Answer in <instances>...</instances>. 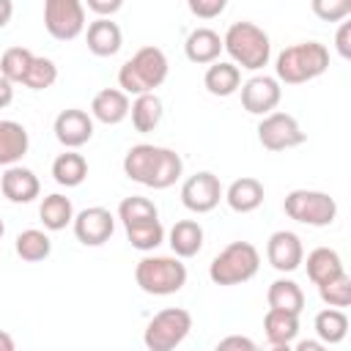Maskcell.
I'll use <instances>...</instances> for the list:
<instances>
[{
	"label": "cell",
	"mask_w": 351,
	"mask_h": 351,
	"mask_svg": "<svg viewBox=\"0 0 351 351\" xmlns=\"http://www.w3.org/2000/svg\"><path fill=\"white\" fill-rule=\"evenodd\" d=\"M123 173H126V178H132L148 189H167L181 178L184 159L173 148L140 143V145H132L126 151Z\"/></svg>",
	"instance_id": "cell-1"
},
{
	"label": "cell",
	"mask_w": 351,
	"mask_h": 351,
	"mask_svg": "<svg viewBox=\"0 0 351 351\" xmlns=\"http://www.w3.org/2000/svg\"><path fill=\"white\" fill-rule=\"evenodd\" d=\"M326 69H329V49L318 41L291 44L277 55V63H274L277 82H285V85L310 82V80L321 77Z\"/></svg>",
	"instance_id": "cell-2"
},
{
	"label": "cell",
	"mask_w": 351,
	"mask_h": 351,
	"mask_svg": "<svg viewBox=\"0 0 351 351\" xmlns=\"http://www.w3.org/2000/svg\"><path fill=\"white\" fill-rule=\"evenodd\" d=\"M222 49L230 55V63L247 71L263 69L271 58V41L255 22H233L222 36Z\"/></svg>",
	"instance_id": "cell-3"
},
{
	"label": "cell",
	"mask_w": 351,
	"mask_h": 351,
	"mask_svg": "<svg viewBox=\"0 0 351 351\" xmlns=\"http://www.w3.org/2000/svg\"><path fill=\"white\" fill-rule=\"evenodd\" d=\"M170 63L167 55L159 47H140L118 71V85L123 93L140 96V93H151L154 88H159L167 80Z\"/></svg>",
	"instance_id": "cell-4"
},
{
	"label": "cell",
	"mask_w": 351,
	"mask_h": 351,
	"mask_svg": "<svg viewBox=\"0 0 351 351\" xmlns=\"http://www.w3.org/2000/svg\"><path fill=\"white\" fill-rule=\"evenodd\" d=\"M261 269V252L250 241H230L222 252L214 255L208 277L214 285H241L252 280Z\"/></svg>",
	"instance_id": "cell-5"
},
{
	"label": "cell",
	"mask_w": 351,
	"mask_h": 351,
	"mask_svg": "<svg viewBox=\"0 0 351 351\" xmlns=\"http://www.w3.org/2000/svg\"><path fill=\"white\" fill-rule=\"evenodd\" d=\"M134 280L151 296H170L186 285V266L178 258L148 255L134 266Z\"/></svg>",
	"instance_id": "cell-6"
},
{
	"label": "cell",
	"mask_w": 351,
	"mask_h": 351,
	"mask_svg": "<svg viewBox=\"0 0 351 351\" xmlns=\"http://www.w3.org/2000/svg\"><path fill=\"white\" fill-rule=\"evenodd\" d=\"M282 211L293 222H302L310 228H326L337 217V203H335V197H329L326 192H318V189H293L285 195Z\"/></svg>",
	"instance_id": "cell-7"
},
{
	"label": "cell",
	"mask_w": 351,
	"mask_h": 351,
	"mask_svg": "<svg viewBox=\"0 0 351 351\" xmlns=\"http://www.w3.org/2000/svg\"><path fill=\"white\" fill-rule=\"evenodd\" d=\"M189 329H192V315L184 307H167L148 321L143 343L151 351H173L176 346L184 343Z\"/></svg>",
	"instance_id": "cell-8"
},
{
	"label": "cell",
	"mask_w": 351,
	"mask_h": 351,
	"mask_svg": "<svg viewBox=\"0 0 351 351\" xmlns=\"http://www.w3.org/2000/svg\"><path fill=\"white\" fill-rule=\"evenodd\" d=\"M44 27L58 41H71L85 30L82 0H44Z\"/></svg>",
	"instance_id": "cell-9"
},
{
	"label": "cell",
	"mask_w": 351,
	"mask_h": 351,
	"mask_svg": "<svg viewBox=\"0 0 351 351\" xmlns=\"http://www.w3.org/2000/svg\"><path fill=\"white\" fill-rule=\"evenodd\" d=\"M307 140V134L302 132L299 121L288 112H266L258 123V143L266 151H288L296 148Z\"/></svg>",
	"instance_id": "cell-10"
},
{
	"label": "cell",
	"mask_w": 351,
	"mask_h": 351,
	"mask_svg": "<svg viewBox=\"0 0 351 351\" xmlns=\"http://www.w3.org/2000/svg\"><path fill=\"white\" fill-rule=\"evenodd\" d=\"M222 200V184L214 173L208 170H200L195 176H189L181 186V203L195 211V214H208L219 206Z\"/></svg>",
	"instance_id": "cell-11"
},
{
	"label": "cell",
	"mask_w": 351,
	"mask_h": 351,
	"mask_svg": "<svg viewBox=\"0 0 351 351\" xmlns=\"http://www.w3.org/2000/svg\"><path fill=\"white\" fill-rule=\"evenodd\" d=\"M71 225H74L77 241L85 244V247H101V244L110 241V236L115 233V217H112L104 206L82 208L80 214H74Z\"/></svg>",
	"instance_id": "cell-12"
},
{
	"label": "cell",
	"mask_w": 351,
	"mask_h": 351,
	"mask_svg": "<svg viewBox=\"0 0 351 351\" xmlns=\"http://www.w3.org/2000/svg\"><path fill=\"white\" fill-rule=\"evenodd\" d=\"M282 99V88L277 82V77H266V74H258V77H250L244 85H241V107L252 115H266L271 112Z\"/></svg>",
	"instance_id": "cell-13"
},
{
	"label": "cell",
	"mask_w": 351,
	"mask_h": 351,
	"mask_svg": "<svg viewBox=\"0 0 351 351\" xmlns=\"http://www.w3.org/2000/svg\"><path fill=\"white\" fill-rule=\"evenodd\" d=\"M52 132L63 148H82L93 137V115H88L85 110H77V107L63 110V112H58Z\"/></svg>",
	"instance_id": "cell-14"
},
{
	"label": "cell",
	"mask_w": 351,
	"mask_h": 351,
	"mask_svg": "<svg viewBox=\"0 0 351 351\" xmlns=\"http://www.w3.org/2000/svg\"><path fill=\"white\" fill-rule=\"evenodd\" d=\"M266 258L277 271H296L304 261L302 239L291 230H274L266 241Z\"/></svg>",
	"instance_id": "cell-15"
},
{
	"label": "cell",
	"mask_w": 351,
	"mask_h": 351,
	"mask_svg": "<svg viewBox=\"0 0 351 351\" xmlns=\"http://www.w3.org/2000/svg\"><path fill=\"white\" fill-rule=\"evenodd\" d=\"M0 192H3L11 203H30V200L38 197L41 184H38V176H36L30 167L8 165L5 173L0 176Z\"/></svg>",
	"instance_id": "cell-16"
},
{
	"label": "cell",
	"mask_w": 351,
	"mask_h": 351,
	"mask_svg": "<svg viewBox=\"0 0 351 351\" xmlns=\"http://www.w3.org/2000/svg\"><path fill=\"white\" fill-rule=\"evenodd\" d=\"M85 41L96 58H112L123 44V33L115 22H110V16H99L96 22L88 25Z\"/></svg>",
	"instance_id": "cell-17"
},
{
	"label": "cell",
	"mask_w": 351,
	"mask_h": 351,
	"mask_svg": "<svg viewBox=\"0 0 351 351\" xmlns=\"http://www.w3.org/2000/svg\"><path fill=\"white\" fill-rule=\"evenodd\" d=\"M129 93H123L121 88H104L93 96L90 101V115L107 126H115L121 123L126 115H129Z\"/></svg>",
	"instance_id": "cell-18"
},
{
	"label": "cell",
	"mask_w": 351,
	"mask_h": 351,
	"mask_svg": "<svg viewBox=\"0 0 351 351\" xmlns=\"http://www.w3.org/2000/svg\"><path fill=\"white\" fill-rule=\"evenodd\" d=\"M222 197L228 200V206H230L236 214H250V211H255V208L263 203L266 192H263V184H261L258 178L241 176V178H236V181L222 192Z\"/></svg>",
	"instance_id": "cell-19"
},
{
	"label": "cell",
	"mask_w": 351,
	"mask_h": 351,
	"mask_svg": "<svg viewBox=\"0 0 351 351\" xmlns=\"http://www.w3.org/2000/svg\"><path fill=\"white\" fill-rule=\"evenodd\" d=\"M184 52L197 66L214 63L219 58V52H222V36L217 30H211V27H195L184 41Z\"/></svg>",
	"instance_id": "cell-20"
},
{
	"label": "cell",
	"mask_w": 351,
	"mask_h": 351,
	"mask_svg": "<svg viewBox=\"0 0 351 351\" xmlns=\"http://www.w3.org/2000/svg\"><path fill=\"white\" fill-rule=\"evenodd\" d=\"M203 85L211 96H233L241 88V69L228 60H214L203 74Z\"/></svg>",
	"instance_id": "cell-21"
},
{
	"label": "cell",
	"mask_w": 351,
	"mask_h": 351,
	"mask_svg": "<svg viewBox=\"0 0 351 351\" xmlns=\"http://www.w3.org/2000/svg\"><path fill=\"white\" fill-rule=\"evenodd\" d=\"M263 332H266V340L274 348H288L299 335V315L288 313V310L269 307V313L263 318Z\"/></svg>",
	"instance_id": "cell-22"
},
{
	"label": "cell",
	"mask_w": 351,
	"mask_h": 351,
	"mask_svg": "<svg viewBox=\"0 0 351 351\" xmlns=\"http://www.w3.org/2000/svg\"><path fill=\"white\" fill-rule=\"evenodd\" d=\"M30 148L27 129L16 121H0V167L16 165Z\"/></svg>",
	"instance_id": "cell-23"
},
{
	"label": "cell",
	"mask_w": 351,
	"mask_h": 351,
	"mask_svg": "<svg viewBox=\"0 0 351 351\" xmlns=\"http://www.w3.org/2000/svg\"><path fill=\"white\" fill-rule=\"evenodd\" d=\"M167 244L176 252V258H195L203 250V228H200V222H195V219H178L170 228Z\"/></svg>",
	"instance_id": "cell-24"
},
{
	"label": "cell",
	"mask_w": 351,
	"mask_h": 351,
	"mask_svg": "<svg viewBox=\"0 0 351 351\" xmlns=\"http://www.w3.org/2000/svg\"><path fill=\"white\" fill-rule=\"evenodd\" d=\"M129 112H132V126H134L140 134H148V132H154V129L159 126V121H162V99H159L154 90H151V93H140V96H134Z\"/></svg>",
	"instance_id": "cell-25"
},
{
	"label": "cell",
	"mask_w": 351,
	"mask_h": 351,
	"mask_svg": "<svg viewBox=\"0 0 351 351\" xmlns=\"http://www.w3.org/2000/svg\"><path fill=\"white\" fill-rule=\"evenodd\" d=\"M52 178L60 186H80L88 178V162L82 154H77L74 148H69L66 154H58L52 162Z\"/></svg>",
	"instance_id": "cell-26"
},
{
	"label": "cell",
	"mask_w": 351,
	"mask_h": 351,
	"mask_svg": "<svg viewBox=\"0 0 351 351\" xmlns=\"http://www.w3.org/2000/svg\"><path fill=\"white\" fill-rule=\"evenodd\" d=\"M343 261L335 250L329 247H315L310 255H307V277L315 282V285H324L329 280H335L337 274H343Z\"/></svg>",
	"instance_id": "cell-27"
},
{
	"label": "cell",
	"mask_w": 351,
	"mask_h": 351,
	"mask_svg": "<svg viewBox=\"0 0 351 351\" xmlns=\"http://www.w3.org/2000/svg\"><path fill=\"white\" fill-rule=\"evenodd\" d=\"M38 217H41V222H44L47 230H63V228L71 225V219H74V206H71V200H69L66 195L52 192V195H47V197L41 200Z\"/></svg>",
	"instance_id": "cell-28"
},
{
	"label": "cell",
	"mask_w": 351,
	"mask_h": 351,
	"mask_svg": "<svg viewBox=\"0 0 351 351\" xmlns=\"http://www.w3.org/2000/svg\"><path fill=\"white\" fill-rule=\"evenodd\" d=\"M266 302L274 310H288V313H296V315L304 310V293H302V288L293 280H285V277H280V280H274L269 285Z\"/></svg>",
	"instance_id": "cell-29"
},
{
	"label": "cell",
	"mask_w": 351,
	"mask_h": 351,
	"mask_svg": "<svg viewBox=\"0 0 351 351\" xmlns=\"http://www.w3.org/2000/svg\"><path fill=\"white\" fill-rule=\"evenodd\" d=\"M123 228H126L129 244L134 250H140V252H151L165 241V228H162L159 217L140 219V222H132V225H123Z\"/></svg>",
	"instance_id": "cell-30"
},
{
	"label": "cell",
	"mask_w": 351,
	"mask_h": 351,
	"mask_svg": "<svg viewBox=\"0 0 351 351\" xmlns=\"http://www.w3.org/2000/svg\"><path fill=\"white\" fill-rule=\"evenodd\" d=\"M315 335L324 346H335L348 335V315L340 307H326L315 315Z\"/></svg>",
	"instance_id": "cell-31"
},
{
	"label": "cell",
	"mask_w": 351,
	"mask_h": 351,
	"mask_svg": "<svg viewBox=\"0 0 351 351\" xmlns=\"http://www.w3.org/2000/svg\"><path fill=\"white\" fill-rule=\"evenodd\" d=\"M14 250H16V255H19L22 261H27V263H38V261L49 258V252H52V241H49V236H47L44 230H38V228H27V230H22V233L16 236Z\"/></svg>",
	"instance_id": "cell-32"
},
{
	"label": "cell",
	"mask_w": 351,
	"mask_h": 351,
	"mask_svg": "<svg viewBox=\"0 0 351 351\" xmlns=\"http://www.w3.org/2000/svg\"><path fill=\"white\" fill-rule=\"evenodd\" d=\"M30 60H33V52L25 49V47H8L3 55H0V74L8 80V82H22L27 69H30Z\"/></svg>",
	"instance_id": "cell-33"
},
{
	"label": "cell",
	"mask_w": 351,
	"mask_h": 351,
	"mask_svg": "<svg viewBox=\"0 0 351 351\" xmlns=\"http://www.w3.org/2000/svg\"><path fill=\"white\" fill-rule=\"evenodd\" d=\"M58 80V66L49 60V58H41V55H33L30 60V69L22 80V85H27L30 90H47L52 88Z\"/></svg>",
	"instance_id": "cell-34"
},
{
	"label": "cell",
	"mask_w": 351,
	"mask_h": 351,
	"mask_svg": "<svg viewBox=\"0 0 351 351\" xmlns=\"http://www.w3.org/2000/svg\"><path fill=\"white\" fill-rule=\"evenodd\" d=\"M151 217H159L154 200L143 197V195H132V197H123L121 206H118V219L123 225H132V222H140V219H151Z\"/></svg>",
	"instance_id": "cell-35"
},
{
	"label": "cell",
	"mask_w": 351,
	"mask_h": 351,
	"mask_svg": "<svg viewBox=\"0 0 351 351\" xmlns=\"http://www.w3.org/2000/svg\"><path fill=\"white\" fill-rule=\"evenodd\" d=\"M318 296H321L324 304H329V307H340V310L348 307V304H351V277L343 271V274H337L335 280L318 285Z\"/></svg>",
	"instance_id": "cell-36"
},
{
	"label": "cell",
	"mask_w": 351,
	"mask_h": 351,
	"mask_svg": "<svg viewBox=\"0 0 351 351\" xmlns=\"http://www.w3.org/2000/svg\"><path fill=\"white\" fill-rule=\"evenodd\" d=\"M310 8L321 22H343L351 14V0H310Z\"/></svg>",
	"instance_id": "cell-37"
},
{
	"label": "cell",
	"mask_w": 351,
	"mask_h": 351,
	"mask_svg": "<svg viewBox=\"0 0 351 351\" xmlns=\"http://www.w3.org/2000/svg\"><path fill=\"white\" fill-rule=\"evenodd\" d=\"M186 5L197 19H214L225 11L228 0H186Z\"/></svg>",
	"instance_id": "cell-38"
},
{
	"label": "cell",
	"mask_w": 351,
	"mask_h": 351,
	"mask_svg": "<svg viewBox=\"0 0 351 351\" xmlns=\"http://www.w3.org/2000/svg\"><path fill=\"white\" fill-rule=\"evenodd\" d=\"M85 3H88V8H90L93 14H99V16H112V14H118L121 5H123V0H85Z\"/></svg>",
	"instance_id": "cell-39"
},
{
	"label": "cell",
	"mask_w": 351,
	"mask_h": 351,
	"mask_svg": "<svg viewBox=\"0 0 351 351\" xmlns=\"http://www.w3.org/2000/svg\"><path fill=\"white\" fill-rule=\"evenodd\" d=\"M335 44H337V52L340 58H351V22H343L337 36H335Z\"/></svg>",
	"instance_id": "cell-40"
},
{
	"label": "cell",
	"mask_w": 351,
	"mask_h": 351,
	"mask_svg": "<svg viewBox=\"0 0 351 351\" xmlns=\"http://www.w3.org/2000/svg\"><path fill=\"white\" fill-rule=\"evenodd\" d=\"M217 348H219V351H228V348H244V351H255V343H252L250 337H241V335H230V337L219 340V343H217Z\"/></svg>",
	"instance_id": "cell-41"
},
{
	"label": "cell",
	"mask_w": 351,
	"mask_h": 351,
	"mask_svg": "<svg viewBox=\"0 0 351 351\" xmlns=\"http://www.w3.org/2000/svg\"><path fill=\"white\" fill-rule=\"evenodd\" d=\"M11 85H14V82H8V80L0 74V110L8 107L11 99H14V88H11Z\"/></svg>",
	"instance_id": "cell-42"
},
{
	"label": "cell",
	"mask_w": 351,
	"mask_h": 351,
	"mask_svg": "<svg viewBox=\"0 0 351 351\" xmlns=\"http://www.w3.org/2000/svg\"><path fill=\"white\" fill-rule=\"evenodd\" d=\"M11 16H14V3L11 0H0V30L11 22Z\"/></svg>",
	"instance_id": "cell-43"
},
{
	"label": "cell",
	"mask_w": 351,
	"mask_h": 351,
	"mask_svg": "<svg viewBox=\"0 0 351 351\" xmlns=\"http://www.w3.org/2000/svg\"><path fill=\"white\" fill-rule=\"evenodd\" d=\"M296 348H299V351H321L324 343H321V340H302Z\"/></svg>",
	"instance_id": "cell-44"
},
{
	"label": "cell",
	"mask_w": 351,
	"mask_h": 351,
	"mask_svg": "<svg viewBox=\"0 0 351 351\" xmlns=\"http://www.w3.org/2000/svg\"><path fill=\"white\" fill-rule=\"evenodd\" d=\"M0 351H14V337L8 332H0Z\"/></svg>",
	"instance_id": "cell-45"
},
{
	"label": "cell",
	"mask_w": 351,
	"mask_h": 351,
	"mask_svg": "<svg viewBox=\"0 0 351 351\" xmlns=\"http://www.w3.org/2000/svg\"><path fill=\"white\" fill-rule=\"evenodd\" d=\"M3 233H5V225H3V219H0V239H3Z\"/></svg>",
	"instance_id": "cell-46"
}]
</instances>
